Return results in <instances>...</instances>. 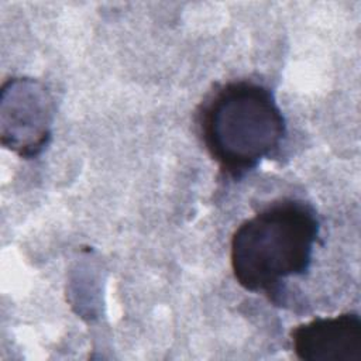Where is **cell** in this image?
<instances>
[{
	"mask_svg": "<svg viewBox=\"0 0 361 361\" xmlns=\"http://www.w3.org/2000/svg\"><path fill=\"white\" fill-rule=\"evenodd\" d=\"M196 124L220 173L235 180L276 155L286 137L274 92L250 79L230 80L210 92L197 107Z\"/></svg>",
	"mask_w": 361,
	"mask_h": 361,
	"instance_id": "obj_1",
	"label": "cell"
},
{
	"mask_svg": "<svg viewBox=\"0 0 361 361\" xmlns=\"http://www.w3.org/2000/svg\"><path fill=\"white\" fill-rule=\"evenodd\" d=\"M319 233L312 204L290 197L267 204L241 221L231 235L234 279L248 292L274 298L286 279L309 271Z\"/></svg>",
	"mask_w": 361,
	"mask_h": 361,
	"instance_id": "obj_2",
	"label": "cell"
},
{
	"mask_svg": "<svg viewBox=\"0 0 361 361\" xmlns=\"http://www.w3.org/2000/svg\"><path fill=\"white\" fill-rule=\"evenodd\" d=\"M289 337L302 361H361V317L357 312L312 319L293 327Z\"/></svg>",
	"mask_w": 361,
	"mask_h": 361,
	"instance_id": "obj_3",
	"label": "cell"
},
{
	"mask_svg": "<svg viewBox=\"0 0 361 361\" xmlns=\"http://www.w3.org/2000/svg\"><path fill=\"white\" fill-rule=\"evenodd\" d=\"M52 99L47 87L32 79L11 80L10 148L20 157L38 155L51 140Z\"/></svg>",
	"mask_w": 361,
	"mask_h": 361,
	"instance_id": "obj_4",
	"label": "cell"
}]
</instances>
